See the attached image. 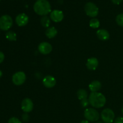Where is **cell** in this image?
Returning <instances> with one entry per match:
<instances>
[{
  "instance_id": "obj_8",
  "label": "cell",
  "mask_w": 123,
  "mask_h": 123,
  "mask_svg": "<svg viewBox=\"0 0 123 123\" xmlns=\"http://www.w3.org/2000/svg\"><path fill=\"white\" fill-rule=\"evenodd\" d=\"M33 108V102L30 98H26L23 100L21 103V108L23 111L25 113L30 112L32 111Z\"/></svg>"
},
{
  "instance_id": "obj_22",
  "label": "cell",
  "mask_w": 123,
  "mask_h": 123,
  "mask_svg": "<svg viewBox=\"0 0 123 123\" xmlns=\"http://www.w3.org/2000/svg\"><path fill=\"white\" fill-rule=\"evenodd\" d=\"M89 104H90V102H89V100L88 98H85V99L80 100V105L83 108H86L89 105Z\"/></svg>"
},
{
  "instance_id": "obj_16",
  "label": "cell",
  "mask_w": 123,
  "mask_h": 123,
  "mask_svg": "<svg viewBox=\"0 0 123 123\" xmlns=\"http://www.w3.org/2000/svg\"><path fill=\"white\" fill-rule=\"evenodd\" d=\"M57 33L58 31L54 26L48 28L47 30H46L45 32L46 36V37H48L49 38H54V37L57 35Z\"/></svg>"
},
{
  "instance_id": "obj_26",
  "label": "cell",
  "mask_w": 123,
  "mask_h": 123,
  "mask_svg": "<svg viewBox=\"0 0 123 123\" xmlns=\"http://www.w3.org/2000/svg\"><path fill=\"white\" fill-rule=\"evenodd\" d=\"M4 54H3V52H2L1 51H0V64L2 63L3 62V61L4 60Z\"/></svg>"
},
{
  "instance_id": "obj_23",
  "label": "cell",
  "mask_w": 123,
  "mask_h": 123,
  "mask_svg": "<svg viewBox=\"0 0 123 123\" xmlns=\"http://www.w3.org/2000/svg\"><path fill=\"white\" fill-rule=\"evenodd\" d=\"M8 123H22L21 121L16 117H12L9 119Z\"/></svg>"
},
{
  "instance_id": "obj_4",
  "label": "cell",
  "mask_w": 123,
  "mask_h": 123,
  "mask_svg": "<svg viewBox=\"0 0 123 123\" xmlns=\"http://www.w3.org/2000/svg\"><path fill=\"white\" fill-rule=\"evenodd\" d=\"M84 117L88 121L94 122L98 121L100 118L99 113L93 108H88L84 111Z\"/></svg>"
},
{
  "instance_id": "obj_25",
  "label": "cell",
  "mask_w": 123,
  "mask_h": 123,
  "mask_svg": "<svg viewBox=\"0 0 123 123\" xmlns=\"http://www.w3.org/2000/svg\"><path fill=\"white\" fill-rule=\"evenodd\" d=\"M114 123H123V117H119L115 119L114 120Z\"/></svg>"
},
{
  "instance_id": "obj_5",
  "label": "cell",
  "mask_w": 123,
  "mask_h": 123,
  "mask_svg": "<svg viewBox=\"0 0 123 123\" xmlns=\"http://www.w3.org/2000/svg\"><path fill=\"white\" fill-rule=\"evenodd\" d=\"M101 118L105 123H112L115 119V114L112 109L106 108L102 111Z\"/></svg>"
},
{
  "instance_id": "obj_30",
  "label": "cell",
  "mask_w": 123,
  "mask_h": 123,
  "mask_svg": "<svg viewBox=\"0 0 123 123\" xmlns=\"http://www.w3.org/2000/svg\"><path fill=\"white\" fill-rule=\"evenodd\" d=\"M105 123L102 122V121H98V122H97V123Z\"/></svg>"
},
{
  "instance_id": "obj_14",
  "label": "cell",
  "mask_w": 123,
  "mask_h": 123,
  "mask_svg": "<svg viewBox=\"0 0 123 123\" xmlns=\"http://www.w3.org/2000/svg\"><path fill=\"white\" fill-rule=\"evenodd\" d=\"M97 34V36L100 40L103 41L107 40L110 37V35H109V32L107 30H103V29H100L98 30L96 32Z\"/></svg>"
},
{
  "instance_id": "obj_1",
  "label": "cell",
  "mask_w": 123,
  "mask_h": 123,
  "mask_svg": "<svg viewBox=\"0 0 123 123\" xmlns=\"http://www.w3.org/2000/svg\"><path fill=\"white\" fill-rule=\"evenodd\" d=\"M35 13L40 16H46L51 12V6L47 0H37L34 4Z\"/></svg>"
},
{
  "instance_id": "obj_32",
  "label": "cell",
  "mask_w": 123,
  "mask_h": 123,
  "mask_svg": "<svg viewBox=\"0 0 123 123\" xmlns=\"http://www.w3.org/2000/svg\"><path fill=\"white\" fill-rule=\"evenodd\" d=\"M0 1H1V0H0Z\"/></svg>"
},
{
  "instance_id": "obj_18",
  "label": "cell",
  "mask_w": 123,
  "mask_h": 123,
  "mask_svg": "<svg viewBox=\"0 0 123 123\" xmlns=\"http://www.w3.org/2000/svg\"><path fill=\"white\" fill-rule=\"evenodd\" d=\"M6 38L8 40L13 42V41H16L17 39L16 34L12 31H9L6 32Z\"/></svg>"
},
{
  "instance_id": "obj_6",
  "label": "cell",
  "mask_w": 123,
  "mask_h": 123,
  "mask_svg": "<svg viewBox=\"0 0 123 123\" xmlns=\"http://www.w3.org/2000/svg\"><path fill=\"white\" fill-rule=\"evenodd\" d=\"M13 25V19L9 15H3L0 18V29L7 31Z\"/></svg>"
},
{
  "instance_id": "obj_7",
  "label": "cell",
  "mask_w": 123,
  "mask_h": 123,
  "mask_svg": "<svg viewBox=\"0 0 123 123\" xmlns=\"http://www.w3.org/2000/svg\"><path fill=\"white\" fill-rule=\"evenodd\" d=\"M26 80V74L24 72H18L12 77V81L15 85L19 86L24 84Z\"/></svg>"
},
{
  "instance_id": "obj_24",
  "label": "cell",
  "mask_w": 123,
  "mask_h": 123,
  "mask_svg": "<svg viewBox=\"0 0 123 123\" xmlns=\"http://www.w3.org/2000/svg\"><path fill=\"white\" fill-rule=\"evenodd\" d=\"M22 121L24 122H28L29 121V119H30V117H29L28 114H27L26 113L24 114L22 116Z\"/></svg>"
},
{
  "instance_id": "obj_29",
  "label": "cell",
  "mask_w": 123,
  "mask_h": 123,
  "mask_svg": "<svg viewBox=\"0 0 123 123\" xmlns=\"http://www.w3.org/2000/svg\"><path fill=\"white\" fill-rule=\"evenodd\" d=\"M2 72H1V71L0 70V78H1V77H2Z\"/></svg>"
},
{
  "instance_id": "obj_15",
  "label": "cell",
  "mask_w": 123,
  "mask_h": 123,
  "mask_svg": "<svg viewBox=\"0 0 123 123\" xmlns=\"http://www.w3.org/2000/svg\"><path fill=\"white\" fill-rule=\"evenodd\" d=\"M102 87V84L98 80H94L89 85V89L91 92H97L100 90Z\"/></svg>"
},
{
  "instance_id": "obj_12",
  "label": "cell",
  "mask_w": 123,
  "mask_h": 123,
  "mask_svg": "<svg viewBox=\"0 0 123 123\" xmlns=\"http://www.w3.org/2000/svg\"><path fill=\"white\" fill-rule=\"evenodd\" d=\"M56 79L50 75L46 76L43 79V84L45 87L50 88H53L56 85Z\"/></svg>"
},
{
  "instance_id": "obj_27",
  "label": "cell",
  "mask_w": 123,
  "mask_h": 123,
  "mask_svg": "<svg viewBox=\"0 0 123 123\" xmlns=\"http://www.w3.org/2000/svg\"><path fill=\"white\" fill-rule=\"evenodd\" d=\"M112 2L114 4L116 5H119L120 4H121L123 2V0H111Z\"/></svg>"
},
{
  "instance_id": "obj_31",
  "label": "cell",
  "mask_w": 123,
  "mask_h": 123,
  "mask_svg": "<svg viewBox=\"0 0 123 123\" xmlns=\"http://www.w3.org/2000/svg\"><path fill=\"white\" fill-rule=\"evenodd\" d=\"M121 112H122V114H123V107L122 108V109H121Z\"/></svg>"
},
{
  "instance_id": "obj_21",
  "label": "cell",
  "mask_w": 123,
  "mask_h": 123,
  "mask_svg": "<svg viewBox=\"0 0 123 123\" xmlns=\"http://www.w3.org/2000/svg\"><path fill=\"white\" fill-rule=\"evenodd\" d=\"M116 22L118 25L123 27V13H121L117 16Z\"/></svg>"
},
{
  "instance_id": "obj_3",
  "label": "cell",
  "mask_w": 123,
  "mask_h": 123,
  "mask_svg": "<svg viewBox=\"0 0 123 123\" xmlns=\"http://www.w3.org/2000/svg\"><path fill=\"white\" fill-rule=\"evenodd\" d=\"M84 10L86 15L91 18H95L98 14V8L93 2H87L84 7Z\"/></svg>"
},
{
  "instance_id": "obj_28",
  "label": "cell",
  "mask_w": 123,
  "mask_h": 123,
  "mask_svg": "<svg viewBox=\"0 0 123 123\" xmlns=\"http://www.w3.org/2000/svg\"><path fill=\"white\" fill-rule=\"evenodd\" d=\"M80 123H90V122L88 121H87V120H83Z\"/></svg>"
},
{
  "instance_id": "obj_19",
  "label": "cell",
  "mask_w": 123,
  "mask_h": 123,
  "mask_svg": "<svg viewBox=\"0 0 123 123\" xmlns=\"http://www.w3.org/2000/svg\"><path fill=\"white\" fill-rule=\"evenodd\" d=\"M40 22L43 27L49 28V25H50V20L48 16H43L41 18Z\"/></svg>"
},
{
  "instance_id": "obj_20",
  "label": "cell",
  "mask_w": 123,
  "mask_h": 123,
  "mask_svg": "<svg viewBox=\"0 0 123 123\" xmlns=\"http://www.w3.org/2000/svg\"><path fill=\"white\" fill-rule=\"evenodd\" d=\"M90 26L92 28H98L100 26L99 20L96 18H92L90 21Z\"/></svg>"
},
{
  "instance_id": "obj_13",
  "label": "cell",
  "mask_w": 123,
  "mask_h": 123,
  "mask_svg": "<svg viewBox=\"0 0 123 123\" xmlns=\"http://www.w3.org/2000/svg\"><path fill=\"white\" fill-rule=\"evenodd\" d=\"M86 67L90 70H95L98 66V61L96 58L92 57L88 59L86 64Z\"/></svg>"
},
{
  "instance_id": "obj_11",
  "label": "cell",
  "mask_w": 123,
  "mask_h": 123,
  "mask_svg": "<svg viewBox=\"0 0 123 123\" xmlns=\"http://www.w3.org/2000/svg\"><path fill=\"white\" fill-rule=\"evenodd\" d=\"M29 18L25 13H20L16 18V23L19 26H25L28 23Z\"/></svg>"
},
{
  "instance_id": "obj_10",
  "label": "cell",
  "mask_w": 123,
  "mask_h": 123,
  "mask_svg": "<svg viewBox=\"0 0 123 123\" xmlns=\"http://www.w3.org/2000/svg\"><path fill=\"white\" fill-rule=\"evenodd\" d=\"M50 18L55 22H60L64 19L63 12L59 10H54L50 12Z\"/></svg>"
},
{
  "instance_id": "obj_9",
  "label": "cell",
  "mask_w": 123,
  "mask_h": 123,
  "mask_svg": "<svg viewBox=\"0 0 123 123\" xmlns=\"http://www.w3.org/2000/svg\"><path fill=\"white\" fill-rule=\"evenodd\" d=\"M38 51L43 55H48L52 50V46L48 42H42L40 43L38 47Z\"/></svg>"
},
{
  "instance_id": "obj_17",
  "label": "cell",
  "mask_w": 123,
  "mask_h": 123,
  "mask_svg": "<svg viewBox=\"0 0 123 123\" xmlns=\"http://www.w3.org/2000/svg\"><path fill=\"white\" fill-rule=\"evenodd\" d=\"M77 96L80 100H82L85 98H87L88 92L84 89H80L77 92Z\"/></svg>"
},
{
  "instance_id": "obj_2",
  "label": "cell",
  "mask_w": 123,
  "mask_h": 123,
  "mask_svg": "<svg viewBox=\"0 0 123 123\" xmlns=\"http://www.w3.org/2000/svg\"><path fill=\"white\" fill-rule=\"evenodd\" d=\"M90 104L95 108H100L104 106L106 102V97L103 94L98 92H92L88 97Z\"/></svg>"
}]
</instances>
